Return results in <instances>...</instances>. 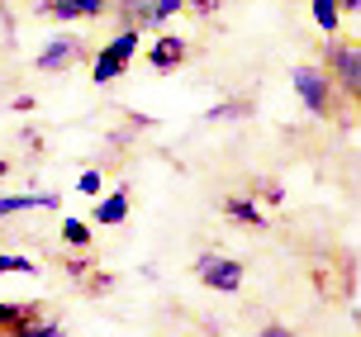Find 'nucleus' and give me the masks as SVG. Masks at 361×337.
I'll list each match as a JSON object with an SVG mask.
<instances>
[{"instance_id":"obj_1","label":"nucleus","mask_w":361,"mask_h":337,"mask_svg":"<svg viewBox=\"0 0 361 337\" xmlns=\"http://www.w3.org/2000/svg\"><path fill=\"white\" fill-rule=\"evenodd\" d=\"M290 81H295V95L305 100V109L314 119H333V114H338V86H333V76H328L324 67L300 62V67L290 71Z\"/></svg>"},{"instance_id":"obj_2","label":"nucleus","mask_w":361,"mask_h":337,"mask_svg":"<svg viewBox=\"0 0 361 337\" xmlns=\"http://www.w3.org/2000/svg\"><path fill=\"white\" fill-rule=\"evenodd\" d=\"M324 71L333 76L338 95L357 100V90H361V48L352 43V38H343V34H328V43H324Z\"/></svg>"},{"instance_id":"obj_3","label":"nucleus","mask_w":361,"mask_h":337,"mask_svg":"<svg viewBox=\"0 0 361 337\" xmlns=\"http://www.w3.org/2000/svg\"><path fill=\"white\" fill-rule=\"evenodd\" d=\"M81 57H86V43H81L76 34H53L34 53V67L43 71V76H62V71H72Z\"/></svg>"},{"instance_id":"obj_4","label":"nucleus","mask_w":361,"mask_h":337,"mask_svg":"<svg viewBox=\"0 0 361 337\" xmlns=\"http://www.w3.org/2000/svg\"><path fill=\"white\" fill-rule=\"evenodd\" d=\"M195 276H200V285H209V290H219V295L243 290V262L224 257V252H200Z\"/></svg>"},{"instance_id":"obj_5","label":"nucleus","mask_w":361,"mask_h":337,"mask_svg":"<svg viewBox=\"0 0 361 337\" xmlns=\"http://www.w3.org/2000/svg\"><path fill=\"white\" fill-rule=\"evenodd\" d=\"M185 57H190V43H185V38L157 34L152 48H147V67L152 71H171V67H185Z\"/></svg>"},{"instance_id":"obj_6","label":"nucleus","mask_w":361,"mask_h":337,"mask_svg":"<svg viewBox=\"0 0 361 337\" xmlns=\"http://www.w3.org/2000/svg\"><path fill=\"white\" fill-rule=\"evenodd\" d=\"M24 209H62V195L57 190H34V195H0V219Z\"/></svg>"},{"instance_id":"obj_7","label":"nucleus","mask_w":361,"mask_h":337,"mask_svg":"<svg viewBox=\"0 0 361 337\" xmlns=\"http://www.w3.org/2000/svg\"><path fill=\"white\" fill-rule=\"evenodd\" d=\"M100 228H114V223H124L128 219V190H109V195H95V214H90Z\"/></svg>"},{"instance_id":"obj_8","label":"nucleus","mask_w":361,"mask_h":337,"mask_svg":"<svg viewBox=\"0 0 361 337\" xmlns=\"http://www.w3.org/2000/svg\"><path fill=\"white\" fill-rule=\"evenodd\" d=\"M224 214H228V219H238L243 228H267V214L257 209L252 200H243V195H228V200H224Z\"/></svg>"},{"instance_id":"obj_9","label":"nucleus","mask_w":361,"mask_h":337,"mask_svg":"<svg viewBox=\"0 0 361 337\" xmlns=\"http://www.w3.org/2000/svg\"><path fill=\"white\" fill-rule=\"evenodd\" d=\"M138 43H143V29H133V24H128V29H119V34L105 43V53L114 57V62H124V67H128L133 53H138Z\"/></svg>"},{"instance_id":"obj_10","label":"nucleus","mask_w":361,"mask_h":337,"mask_svg":"<svg viewBox=\"0 0 361 337\" xmlns=\"http://www.w3.org/2000/svg\"><path fill=\"white\" fill-rule=\"evenodd\" d=\"M119 76H124V62H114V57L100 48L95 62H90V81H95V86H109V81H119Z\"/></svg>"},{"instance_id":"obj_11","label":"nucleus","mask_w":361,"mask_h":337,"mask_svg":"<svg viewBox=\"0 0 361 337\" xmlns=\"http://www.w3.org/2000/svg\"><path fill=\"white\" fill-rule=\"evenodd\" d=\"M309 10H314V24H319L324 34H338V24H343V15H338V5H333V0H314Z\"/></svg>"},{"instance_id":"obj_12","label":"nucleus","mask_w":361,"mask_h":337,"mask_svg":"<svg viewBox=\"0 0 361 337\" xmlns=\"http://www.w3.org/2000/svg\"><path fill=\"white\" fill-rule=\"evenodd\" d=\"M62 243H67V247H86L90 243V223L86 219H62Z\"/></svg>"},{"instance_id":"obj_13","label":"nucleus","mask_w":361,"mask_h":337,"mask_svg":"<svg viewBox=\"0 0 361 337\" xmlns=\"http://www.w3.org/2000/svg\"><path fill=\"white\" fill-rule=\"evenodd\" d=\"M38 319V304H0V328H10V323H29Z\"/></svg>"},{"instance_id":"obj_14","label":"nucleus","mask_w":361,"mask_h":337,"mask_svg":"<svg viewBox=\"0 0 361 337\" xmlns=\"http://www.w3.org/2000/svg\"><path fill=\"white\" fill-rule=\"evenodd\" d=\"M247 114H252V105H247V100H224V105H214L204 119H247Z\"/></svg>"},{"instance_id":"obj_15","label":"nucleus","mask_w":361,"mask_h":337,"mask_svg":"<svg viewBox=\"0 0 361 337\" xmlns=\"http://www.w3.org/2000/svg\"><path fill=\"white\" fill-rule=\"evenodd\" d=\"M34 10H38V15H57V19H67V24H76V19H81L72 5H67V0H38Z\"/></svg>"},{"instance_id":"obj_16","label":"nucleus","mask_w":361,"mask_h":337,"mask_svg":"<svg viewBox=\"0 0 361 337\" xmlns=\"http://www.w3.org/2000/svg\"><path fill=\"white\" fill-rule=\"evenodd\" d=\"M10 271H19V276H38V266L29 262V257H10V252H0V276H10Z\"/></svg>"},{"instance_id":"obj_17","label":"nucleus","mask_w":361,"mask_h":337,"mask_svg":"<svg viewBox=\"0 0 361 337\" xmlns=\"http://www.w3.org/2000/svg\"><path fill=\"white\" fill-rule=\"evenodd\" d=\"M100 190H105V176H100V171H81V180H76V195H100Z\"/></svg>"},{"instance_id":"obj_18","label":"nucleus","mask_w":361,"mask_h":337,"mask_svg":"<svg viewBox=\"0 0 361 337\" xmlns=\"http://www.w3.org/2000/svg\"><path fill=\"white\" fill-rule=\"evenodd\" d=\"M67 5H72L81 19H100V15L109 10V0H67Z\"/></svg>"},{"instance_id":"obj_19","label":"nucleus","mask_w":361,"mask_h":337,"mask_svg":"<svg viewBox=\"0 0 361 337\" xmlns=\"http://www.w3.org/2000/svg\"><path fill=\"white\" fill-rule=\"evenodd\" d=\"M185 10H195V15H219L224 10V0H180Z\"/></svg>"},{"instance_id":"obj_20","label":"nucleus","mask_w":361,"mask_h":337,"mask_svg":"<svg viewBox=\"0 0 361 337\" xmlns=\"http://www.w3.org/2000/svg\"><path fill=\"white\" fill-rule=\"evenodd\" d=\"M257 337H295V333H290L286 323H271V328H262V333H257Z\"/></svg>"},{"instance_id":"obj_21","label":"nucleus","mask_w":361,"mask_h":337,"mask_svg":"<svg viewBox=\"0 0 361 337\" xmlns=\"http://www.w3.org/2000/svg\"><path fill=\"white\" fill-rule=\"evenodd\" d=\"M333 5H338V15H357L361 10V0H333Z\"/></svg>"},{"instance_id":"obj_22","label":"nucleus","mask_w":361,"mask_h":337,"mask_svg":"<svg viewBox=\"0 0 361 337\" xmlns=\"http://www.w3.org/2000/svg\"><path fill=\"white\" fill-rule=\"evenodd\" d=\"M267 200H271V204H281V200H286V190H281L276 180H267Z\"/></svg>"},{"instance_id":"obj_23","label":"nucleus","mask_w":361,"mask_h":337,"mask_svg":"<svg viewBox=\"0 0 361 337\" xmlns=\"http://www.w3.org/2000/svg\"><path fill=\"white\" fill-rule=\"evenodd\" d=\"M5 176H10V161H0V180H5Z\"/></svg>"}]
</instances>
